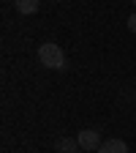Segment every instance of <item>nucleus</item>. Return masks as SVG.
I'll list each match as a JSON object with an SVG mask.
<instances>
[{
	"instance_id": "4",
	"label": "nucleus",
	"mask_w": 136,
	"mask_h": 153,
	"mask_svg": "<svg viewBox=\"0 0 136 153\" xmlns=\"http://www.w3.org/2000/svg\"><path fill=\"white\" fill-rule=\"evenodd\" d=\"M38 3H41V0H14L16 11H19V14H25V16L35 14V11H38Z\"/></svg>"
},
{
	"instance_id": "1",
	"label": "nucleus",
	"mask_w": 136,
	"mask_h": 153,
	"mask_svg": "<svg viewBox=\"0 0 136 153\" xmlns=\"http://www.w3.org/2000/svg\"><path fill=\"white\" fill-rule=\"evenodd\" d=\"M38 63L46 66V68H65V52L60 49V44L54 41H44L38 47Z\"/></svg>"
},
{
	"instance_id": "7",
	"label": "nucleus",
	"mask_w": 136,
	"mask_h": 153,
	"mask_svg": "<svg viewBox=\"0 0 136 153\" xmlns=\"http://www.w3.org/2000/svg\"><path fill=\"white\" fill-rule=\"evenodd\" d=\"M133 6H136V0H133Z\"/></svg>"
},
{
	"instance_id": "6",
	"label": "nucleus",
	"mask_w": 136,
	"mask_h": 153,
	"mask_svg": "<svg viewBox=\"0 0 136 153\" xmlns=\"http://www.w3.org/2000/svg\"><path fill=\"white\" fill-rule=\"evenodd\" d=\"M125 25H128V30H131V33H136V14H131V16H128V22H125Z\"/></svg>"
},
{
	"instance_id": "3",
	"label": "nucleus",
	"mask_w": 136,
	"mask_h": 153,
	"mask_svg": "<svg viewBox=\"0 0 136 153\" xmlns=\"http://www.w3.org/2000/svg\"><path fill=\"white\" fill-rule=\"evenodd\" d=\"M98 153H128V145L125 140H117V137H112V140H104Z\"/></svg>"
},
{
	"instance_id": "2",
	"label": "nucleus",
	"mask_w": 136,
	"mask_h": 153,
	"mask_svg": "<svg viewBox=\"0 0 136 153\" xmlns=\"http://www.w3.org/2000/svg\"><path fill=\"white\" fill-rule=\"evenodd\" d=\"M76 140H79V148L87 153V150H98L101 148V134L95 131V128H85L76 134Z\"/></svg>"
},
{
	"instance_id": "5",
	"label": "nucleus",
	"mask_w": 136,
	"mask_h": 153,
	"mask_svg": "<svg viewBox=\"0 0 136 153\" xmlns=\"http://www.w3.org/2000/svg\"><path fill=\"white\" fill-rule=\"evenodd\" d=\"M76 148H79V140H71V137L57 140V153H76Z\"/></svg>"
}]
</instances>
